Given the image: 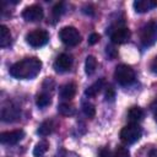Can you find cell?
<instances>
[{
    "label": "cell",
    "mask_w": 157,
    "mask_h": 157,
    "mask_svg": "<svg viewBox=\"0 0 157 157\" xmlns=\"http://www.w3.org/2000/svg\"><path fill=\"white\" fill-rule=\"evenodd\" d=\"M114 78L120 86H129L135 80V72L129 65L120 64L114 70Z\"/></svg>",
    "instance_id": "obj_4"
},
{
    "label": "cell",
    "mask_w": 157,
    "mask_h": 157,
    "mask_svg": "<svg viewBox=\"0 0 157 157\" xmlns=\"http://www.w3.org/2000/svg\"><path fill=\"white\" fill-rule=\"evenodd\" d=\"M50 102H52L50 96L48 93H45V92H42V93L37 94V97H36V104L39 108H45L47 105L50 104Z\"/></svg>",
    "instance_id": "obj_20"
},
{
    "label": "cell",
    "mask_w": 157,
    "mask_h": 157,
    "mask_svg": "<svg viewBox=\"0 0 157 157\" xmlns=\"http://www.w3.org/2000/svg\"><path fill=\"white\" fill-rule=\"evenodd\" d=\"M114 96H115L114 90H113L112 87H107V91H105V99H107V101H113V99H114Z\"/></svg>",
    "instance_id": "obj_26"
},
{
    "label": "cell",
    "mask_w": 157,
    "mask_h": 157,
    "mask_svg": "<svg viewBox=\"0 0 157 157\" xmlns=\"http://www.w3.org/2000/svg\"><path fill=\"white\" fill-rule=\"evenodd\" d=\"M140 42L144 47H151L157 42V21H150L141 28Z\"/></svg>",
    "instance_id": "obj_3"
},
{
    "label": "cell",
    "mask_w": 157,
    "mask_h": 157,
    "mask_svg": "<svg viewBox=\"0 0 157 157\" xmlns=\"http://www.w3.org/2000/svg\"><path fill=\"white\" fill-rule=\"evenodd\" d=\"M157 7V0H136L134 1V9L139 13H145Z\"/></svg>",
    "instance_id": "obj_12"
},
{
    "label": "cell",
    "mask_w": 157,
    "mask_h": 157,
    "mask_svg": "<svg viewBox=\"0 0 157 157\" xmlns=\"http://www.w3.org/2000/svg\"><path fill=\"white\" fill-rule=\"evenodd\" d=\"M150 69H151V71H152L153 74H156V75H157V56H155V58H153V60L151 61Z\"/></svg>",
    "instance_id": "obj_29"
},
{
    "label": "cell",
    "mask_w": 157,
    "mask_h": 157,
    "mask_svg": "<svg viewBox=\"0 0 157 157\" xmlns=\"http://www.w3.org/2000/svg\"><path fill=\"white\" fill-rule=\"evenodd\" d=\"M82 12H83V13H86V15L92 16V15H94V9H93V6H92V5H86V6H83V7H82Z\"/></svg>",
    "instance_id": "obj_27"
},
{
    "label": "cell",
    "mask_w": 157,
    "mask_h": 157,
    "mask_svg": "<svg viewBox=\"0 0 157 157\" xmlns=\"http://www.w3.org/2000/svg\"><path fill=\"white\" fill-rule=\"evenodd\" d=\"M141 136H142V129L137 124L130 123L120 130V140L126 145L137 142L141 139Z\"/></svg>",
    "instance_id": "obj_2"
},
{
    "label": "cell",
    "mask_w": 157,
    "mask_h": 157,
    "mask_svg": "<svg viewBox=\"0 0 157 157\" xmlns=\"http://www.w3.org/2000/svg\"><path fill=\"white\" fill-rule=\"evenodd\" d=\"M48 147H49V144L47 141H44V140L39 141L33 148V156L34 157H44V155L48 151Z\"/></svg>",
    "instance_id": "obj_18"
},
{
    "label": "cell",
    "mask_w": 157,
    "mask_h": 157,
    "mask_svg": "<svg viewBox=\"0 0 157 157\" xmlns=\"http://www.w3.org/2000/svg\"><path fill=\"white\" fill-rule=\"evenodd\" d=\"M10 43H11V32L5 25H1L0 26V47L6 48Z\"/></svg>",
    "instance_id": "obj_16"
},
{
    "label": "cell",
    "mask_w": 157,
    "mask_h": 157,
    "mask_svg": "<svg viewBox=\"0 0 157 157\" xmlns=\"http://www.w3.org/2000/svg\"><path fill=\"white\" fill-rule=\"evenodd\" d=\"M99 39H101V36H99L98 33H92V34L88 37V43L93 45V44L98 43V42H99Z\"/></svg>",
    "instance_id": "obj_25"
},
{
    "label": "cell",
    "mask_w": 157,
    "mask_h": 157,
    "mask_svg": "<svg viewBox=\"0 0 157 157\" xmlns=\"http://www.w3.org/2000/svg\"><path fill=\"white\" fill-rule=\"evenodd\" d=\"M76 93V85L74 82H69V83H65L63 86H60L59 88V96L63 101H70L74 98Z\"/></svg>",
    "instance_id": "obj_13"
},
{
    "label": "cell",
    "mask_w": 157,
    "mask_h": 157,
    "mask_svg": "<svg viewBox=\"0 0 157 157\" xmlns=\"http://www.w3.org/2000/svg\"><path fill=\"white\" fill-rule=\"evenodd\" d=\"M131 32L128 27H118L110 33V40L114 44H124L130 39Z\"/></svg>",
    "instance_id": "obj_10"
},
{
    "label": "cell",
    "mask_w": 157,
    "mask_h": 157,
    "mask_svg": "<svg viewBox=\"0 0 157 157\" xmlns=\"http://www.w3.org/2000/svg\"><path fill=\"white\" fill-rule=\"evenodd\" d=\"M147 157H157V150H151Z\"/></svg>",
    "instance_id": "obj_31"
},
{
    "label": "cell",
    "mask_w": 157,
    "mask_h": 157,
    "mask_svg": "<svg viewBox=\"0 0 157 157\" xmlns=\"http://www.w3.org/2000/svg\"><path fill=\"white\" fill-rule=\"evenodd\" d=\"M26 40L27 43L33 47V48H39V47H43L48 43L49 40V34L47 31L44 29H34L32 32H29L27 36H26Z\"/></svg>",
    "instance_id": "obj_6"
},
{
    "label": "cell",
    "mask_w": 157,
    "mask_h": 157,
    "mask_svg": "<svg viewBox=\"0 0 157 157\" xmlns=\"http://www.w3.org/2000/svg\"><path fill=\"white\" fill-rule=\"evenodd\" d=\"M53 16L55 17V18H59L61 15H63V12H64V2H58L54 7H53Z\"/></svg>",
    "instance_id": "obj_24"
},
{
    "label": "cell",
    "mask_w": 157,
    "mask_h": 157,
    "mask_svg": "<svg viewBox=\"0 0 157 157\" xmlns=\"http://www.w3.org/2000/svg\"><path fill=\"white\" fill-rule=\"evenodd\" d=\"M44 16V11L42 9V6L39 5H31V6H27L23 12H22V17L27 21V22H37V21H40Z\"/></svg>",
    "instance_id": "obj_8"
},
{
    "label": "cell",
    "mask_w": 157,
    "mask_h": 157,
    "mask_svg": "<svg viewBox=\"0 0 157 157\" xmlns=\"http://www.w3.org/2000/svg\"><path fill=\"white\" fill-rule=\"evenodd\" d=\"M42 69V61L36 58H25L17 63H15L10 67V75L18 80H29L36 77Z\"/></svg>",
    "instance_id": "obj_1"
},
{
    "label": "cell",
    "mask_w": 157,
    "mask_h": 157,
    "mask_svg": "<svg viewBox=\"0 0 157 157\" xmlns=\"http://www.w3.org/2000/svg\"><path fill=\"white\" fill-rule=\"evenodd\" d=\"M59 38L67 47H75V45H77L81 42L80 32L75 27H72V26L63 27L60 29V32H59Z\"/></svg>",
    "instance_id": "obj_5"
},
{
    "label": "cell",
    "mask_w": 157,
    "mask_h": 157,
    "mask_svg": "<svg viewBox=\"0 0 157 157\" xmlns=\"http://www.w3.org/2000/svg\"><path fill=\"white\" fill-rule=\"evenodd\" d=\"M71 65H72V58L65 53L60 54L54 61V69L56 72H65L71 67Z\"/></svg>",
    "instance_id": "obj_11"
},
{
    "label": "cell",
    "mask_w": 157,
    "mask_h": 157,
    "mask_svg": "<svg viewBox=\"0 0 157 157\" xmlns=\"http://www.w3.org/2000/svg\"><path fill=\"white\" fill-rule=\"evenodd\" d=\"M25 137V131L21 129L4 131L0 134V142L4 145H16Z\"/></svg>",
    "instance_id": "obj_9"
},
{
    "label": "cell",
    "mask_w": 157,
    "mask_h": 157,
    "mask_svg": "<svg viewBox=\"0 0 157 157\" xmlns=\"http://www.w3.org/2000/svg\"><path fill=\"white\" fill-rule=\"evenodd\" d=\"M54 128H55V125H54V121L53 120H45V121H43L39 125L37 132L40 136H48L49 134H52L54 131Z\"/></svg>",
    "instance_id": "obj_17"
},
{
    "label": "cell",
    "mask_w": 157,
    "mask_h": 157,
    "mask_svg": "<svg viewBox=\"0 0 157 157\" xmlns=\"http://www.w3.org/2000/svg\"><path fill=\"white\" fill-rule=\"evenodd\" d=\"M103 86H104V78H99L98 81H96L94 83H92V85L85 91V94H86L87 97H90V98L96 97V96L101 92V90L103 88Z\"/></svg>",
    "instance_id": "obj_15"
},
{
    "label": "cell",
    "mask_w": 157,
    "mask_h": 157,
    "mask_svg": "<svg viewBox=\"0 0 157 157\" xmlns=\"http://www.w3.org/2000/svg\"><path fill=\"white\" fill-rule=\"evenodd\" d=\"M82 110H83L85 115L88 117V118H93V117L96 115V108H94V105H93L92 103L85 102V103L82 104Z\"/></svg>",
    "instance_id": "obj_22"
},
{
    "label": "cell",
    "mask_w": 157,
    "mask_h": 157,
    "mask_svg": "<svg viewBox=\"0 0 157 157\" xmlns=\"http://www.w3.org/2000/svg\"><path fill=\"white\" fill-rule=\"evenodd\" d=\"M20 109L13 105L12 103H5L1 108V112H0V118L2 121L5 123H11V121H15L20 118Z\"/></svg>",
    "instance_id": "obj_7"
},
{
    "label": "cell",
    "mask_w": 157,
    "mask_h": 157,
    "mask_svg": "<svg viewBox=\"0 0 157 157\" xmlns=\"http://www.w3.org/2000/svg\"><path fill=\"white\" fill-rule=\"evenodd\" d=\"M144 118V110L137 107V105H134L131 107L129 110H128V120L132 124H137L140 120H142Z\"/></svg>",
    "instance_id": "obj_14"
},
{
    "label": "cell",
    "mask_w": 157,
    "mask_h": 157,
    "mask_svg": "<svg viewBox=\"0 0 157 157\" xmlns=\"http://www.w3.org/2000/svg\"><path fill=\"white\" fill-rule=\"evenodd\" d=\"M58 112L61 114V115H65V117H70V115H74L75 114V108L66 103V102H63L58 105Z\"/></svg>",
    "instance_id": "obj_21"
},
{
    "label": "cell",
    "mask_w": 157,
    "mask_h": 157,
    "mask_svg": "<svg viewBox=\"0 0 157 157\" xmlns=\"http://www.w3.org/2000/svg\"><path fill=\"white\" fill-rule=\"evenodd\" d=\"M107 54H109V56L113 59V58L117 56V50L114 48H112V47H107Z\"/></svg>",
    "instance_id": "obj_30"
},
{
    "label": "cell",
    "mask_w": 157,
    "mask_h": 157,
    "mask_svg": "<svg viewBox=\"0 0 157 157\" xmlns=\"http://www.w3.org/2000/svg\"><path fill=\"white\" fill-rule=\"evenodd\" d=\"M98 157H112L109 148H108V147L101 148V151H99V153H98Z\"/></svg>",
    "instance_id": "obj_28"
},
{
    "label": "cell",
    "mask_w": 157,
    "mask_h": 157,
    "mask_svg": "<svg viewBox=\"0 0 157 157\" xmlns=\"http://www.w3.org/2000/svg\"><path fill=\"white\" fill-rule=\"evenodd\" d=\"M153 117H155V120H156V123H157V104H156V107L153 108Z\"/></svg>",
    "instance_id": "obj_32"
},
{
    "label": "cell",
    "mask_w": 157,
    "mask_h": 157,
    "mask_svg": "<svg viewBox=\"0 0 157 157\" xmlns=\"http://www.w3.org/2000/svg\"><path fill=\"white\" fill-rule=\"evenodd\" d=\"M114 157H130V152L124 146H118L114 151Z\"/></svg>",
    "instance_id": "obj_23"
},
{
    "label": "cell",
    "mask_w": 157,
    "mask_h": 157,
    "mask_svg": "<svg viewBox=\"0 0 157 157\" xmlns=\"http://www.w3.org/2000/svg\"><path fill=\"white\" fill-rule=\"evenodd\" d=\"M97 69V60L93 55H88L85 61V71L87 75H92Z\"/></svg>",
    "instance_id": "obj_19"
}]
</instances>
